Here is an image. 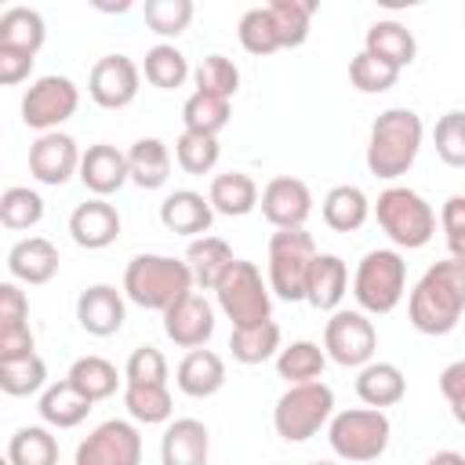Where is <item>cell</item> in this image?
<instances>
[{"label":"cell","mask_w":465,"mask_h":465,"mask_svg":"<svg viewBox=\"0 0 465 465\" xmlns=\"http://www.w3.org/2000/svg\"><path fill=\"white\" fill-rule=\"evenodd\" d=\"M7 458H11V465H54L58 461V443L44 425H25L11 436Z\"/></svg>","instance_id":"40"},{"label":"cell","mask_w":465,"mask_h":465,"mask_svg":"<svg viewBox=\"0 0 465 465\" xmlns=\"http://www.w3.org/2000/svg\"><path fill=\"white\" fill-rule=\"evenodd\" d=\"M58 265H62L58 247L47 236H25V240H18L7 251V272H11V280L29 283V287L51 283L54 272H58Z\"/></svg>","instance_id":"21"},{"label":"cell","mask_w":465,"mask_h":465,"mask_svg":"<svg viewBox=\"0 0 465 465\" xmlns=\"http://www.w3.org/2000/svg\"><path fill=\"white\" fill-rule=\"evenodd\" d=\"M461 312H465V262L447 258V262L429 265L421 272V280L414 283L411 302H407L411 327L418 334L440 338V334H450L458 327Z\"/></svg>","instance_id":"1"},{"label":"cell","mask_w":465,"mask_h":465,"mask_svg":"<svg viewBox=\"0 0 465 465\" xmlns=\"http://www.w3.org/2000/svg\"><path fill=\"white\" fill-rule=\"evenodd\" d=\"M211 454V432L200 418H174L163 429L160 458L163 465H203Z\"/></svg>","instance_id":"22"},{"label":"cell","mask_w":465,"mask_h":465,"mask_svg":"<svg viewBox=\"0 0 465 465\" xmlns=\"http://www.w3.org/2000/svg\"><path fill=\"white\" fill-rule=\"evenodd\" d=\"M124 407L134 421L142 425H160L171 418L174 411V400H171V389L167 381H127L124 385Z\"/></svg>","instance_id":"34"},{"label":"cell","mask_w":465,"mask_h":465,"mask_svg":"<svg viewBox=\"0 0 465 465\" xmlns=\"http://www.w3.org/2000/svg\"><path fill=\"white\" fill-rule=\"evenodd\" d=\"M196 15L193 0H142V18L156 36H182Z\"/></svg>","instance_id":"44"},{"label":"cell","mask_w":465,"mask_h":465,"mask_svg":"<svg viewBox=\"0 0 465 465\" xmlns=\"http://www.w3.org/2000/svg\"><path fill=\"white\" fill-rule=\"evenodd\" d=\"M356 396L367 407H392V403H400L407 396V378H403V371L396 363L371 360L356 374Z\"/></svg>","instance_id":"26"},{"label":"cell","mask_w":465,"mask_h":465,"mask_svg":"<svg viewBox=\"0 0 465 465\" xmlns=\"http://www.w3.org/2000/svg\"><path fill=\"white\" fill-rule=\"evenodd\" d=\"M29 352H36V341H33L29 323L4 327L0 331V360H18V356H29Z\"/></svg>","instance_id":"51"},{"label":"cell","mask_w":465,"mask_h":465,"mask_svg":"<svg viewBox=\"0 0 465 465\" xmlns=\"http://www.w3.org/2000/svg\"><path fill=\"white\" fill-rule=\"evenodd\" d=\"M174 381H178V389H182L185 396L207 400V396H214V392L225 385V360H222L218 352L196 345V349H189V352L182 356V363H178V371H174Z\"/></svg>","instance_id":"23"},{"label":"cell","mask_w":465,"mask_h":465,"mask_svg":"<svg viewBox=\"0 0 465 465\" xmlns=\"http://www.w3.org/2000/svg\"><path fill=\"white\" fill-rule=\"evenodd\" d=\"M440 392H443L447 403L465 400V360H454L440 371Z\"/></svg>","instance_id":"52"},{"label":"cell","mask_w":465,"mask_h":465,"mask_svg":"<svg viewBox=\"0 0 465 465\" xmlns=\"http://www.w3.org/2000/svg\"><path fill=\"white\" fill-rule=\"evenodd\" d=\"M229 352H232L236 363H247V367L272 360V356L280 352V323L269 316V320H262V323L232 327V334H229Z\"/></svg>","instance_id":"30"},{"label":"cell","mask_w":465,"mask_h":465,"mask_svg":"<svg viewBox=\"0 0 465 465\" xmlns=\"http://www.w3.org/2000/svg\"><path fill=\"white\" fill-rule=\"evenodd\" d=\"M127 167H131V182L142 189H160L171 178V149L160 138H138L127 149Z\"/></svg>","instance_id":"32"},{"label":"cell","mask_w":465,"mask_h":465,"mask_svg":"<svg viewBox=\"0 0 465 465\" xmlns=\"http://www.w3.org/2000/svg\"><path fill=\"white\" fill-rule=\"evenodd\" d=\"M334 414V389L316 381H294L272 407V429L287 443L312 440Z\"/></svg>","instance_id":"6"},{"label":"cell","mask_w":465,"mask_h":465,"mask_svg":"<svg viewBox=\"0 0 465 465\" xmlns=\"http://www.w3.org/2000/svg\"><path fill=\"white\" fill-rule=\"evenodd\" d=\"M94 11H102V15H127L131 7H134V0H87Z\"/></svg>","instance_id":"53"},{"label":"cell","mask_w":465,"mask_h":465,"mask_svg":"<svg viewBox=\"0 0 465 465\" xmlns=\"http://www.w3.org/2000/svg\"><path fill=\"white\" fill-rule=\"evenodd\" d=\"M196 287L189 262L171 254H134L124 269V294L138 309H171L182 294Z\"/></svg>","instance_id":"3"},{"label":"cell","mask_w":465,"mask_h":465,"mask_svg":"<svg viewBox=\"0 0 465 465\" xmlns=\"http://www.w3.org/2000/svg\"><path fill=\"white\" fill-rule=\"evenodd\" d=\"M36 411H40L44 425H51V429H76L94 411V400L87 392H80L65 378V381H54V385H47L40 392V407Z\"/></svg>","instance_id":"25"},{"label":"cell","mask_w":465,"mask_h":465,"mask_svg":"<svg viewBox=\"0 0 465 465\" xmlns=\"http://www.w3.org/2000/svg\"><path fill=\"white\" fill-rule=\"evenodd\" d=\"M33 62H36V54H25V51H11V47H0V84H4V87H15V84H22V80L33 73Z\"/></svg>","instance_id":"50"},{"label":"cell","mask_w":465,"mask_h":465,"mask_svg":"<svg viewBox=\"0 0 465 465\" xmlns=\"http://www.w3.org/2000/svg\"><path fill=\"white\" fill-rule=\"evenodd\" d=\"M40 218H44V196L36 189H29V185L4 189V196H0V222L7 229L22 232V229L40 225Z\"/></svg>","instance_id":"43"},{"label":"cell","mask_w":465,"mask_h":465,"mask_svg":"<svg viewBox=\"0 0 465 465\" xmlns=\"http://www.w3.org/2000/svg\"><path fill=\"white\" fill-rule=\"evenodd\" d=\"M378 7H385V11H407V7H418V4H425V0H374Z\"/></svg>","instance_id":"56"},{"label":"cell","mask_w":465,"mask_h":465,"mask_svg":"<svg viewBox=\"0 0 465 465\" xmlns=\"http://www.w3.org/2000/svg\"><path fill=\"white\" fill-rule=\"evenodd\" d=\"M432 145L447 167H465V109H450L436 120Z\"/></svg>","instance_id":"45"},{"label":"cell","mask_w":465,"mask_h":465,"mask_svg":"<svg viewBox=\"0 0 465 465\" xmlns=\"http://www.w3.org/2000/svg\"><path fill=\"white\" fill-rule=\"evenodd\" d=\"M421 138H425V124L414 109L392 105L378 113V120L371 124V138H367V171L385 182L407 174L418 160Z\"/></svg>","instance_id":"2"},{"label":"cell","mask_w":465,"mask_h":465,"mask_svg":"<svg viewBox=\"0 0 465 465\" xmlns=\"http://www.w3.org/2000/svg\"><path fill=\"white\" fill-rule=\"evenodd\" d=\"M138 87H142V69L127 54H105L91 65L87 94L102 109H127L138 98Z\"/></svg>","instance_id":"13"},{"label":"cell","mask_w":465,"mask_h":465,"mask_svg":"<svg viewBox=\"0 0 465 465\" xmlns=\"http://www.w3.org/2000/svg\"><path fill=\"white\" fill-rule=\"evenodd\" d=\"M429 461H432V465H436V461H454V465H465V454H458V450H436Z\"/></svg>","instance_id":"57"},{"label":"cell","mask_w":465,"mask_h":465,"mask_svg":"<svg viewBox=\"0 0 465 465\" xmlns=\"http://www.w3.org/2000/svg\"><path fill=\"white\" fill-rule=\"evenodd\" d=\"M327 367V349H320L316 341L302 338V341H291L276 352V374L294 385V381H316Z\"/></svg>","instance_id":"35"},{"label":"cell","mask_w":465,"mask_h":465,"mask_svg":"<svg viewBox=\"0 0 465 465\" xmlns=\"http://www.w3.org/2000/svg\"><path fill=\"white\" fill-rule=\"evenodd\" d=\"M207 196H211V207H214L218 214H225V218H243V214H251V211L258 207V185H254V178L243 174V171L214 174Z\"/></svg>","instance_id":"28"},{"label":"cell","mask_w":465,"mask_h":465,"mask_svg":"<svg viewBox=\"0 0 465 465\" xmlns=\"http://www.w3.org/2000/svg\"><path fill=\"white\" fill-rule=\"evenodd\" d=\"M222 156V145H218V134H203V131H182L178 142H174V160L185 174H207L214 171Z\"/></svg>","instance_id":"41"},{"label":"cell","mask_w":465,"mask_h":465,"mask_svg":"<svg viewBox=\"0 0 465 465\" xmlns=\"http://www.w3.org/2000/svg\"><path fill=\"white\" fill-rule=\"evenodd\" d=\"M214 214L218 211L211 207V196H203L196 189H174L160 203V222L174 236H203L211 229Z\"/></svg>","instance_id":"20"},{"label":"cell","mask_w":465,"mask_h":465,"mask_svg":"<svg viewBox=\"0 0 465 465\" xmlns=\"http://www.w3.org/2000/svg\"><path fill=\"white\" fill-rule=\"evenodd\" d=\"M142 76L160 91H174V87H182L189 80V62L174 44H156V47L145 51Z\"/></svg>","instance_id":"37"},{"label":"cell","mask_w":465,"mask_h":465,"mask_svg":"<svg viewBox=\"0 0 465 465\" xmlns=\"http://www.w3.org/2000/svg\"><path fill=\"white\" fill-rule=\"evenodd\" d=\"M127 294H120L113 283H91L80 291L76 298V323L94 334V338H109L124 327L127 320Z\"/></svg>","instance_id":"17"},{"label":"cell","mask_w":465,"mask_h":465,"mask_svg":"<svg viewBox=\"0 0 465 465\" xmlns=\"http://www.w3.org/2000/svg\"><path fill=\"white\" fill-rule=\"evenodd\" d=\"M447 251H450V258H461L465 262V229H458V232L447 236Z\"/></svg>","instance_id":"54"},{"label":"cell","mask_w":465,"mask_h":465,"mask_svg":"<svg viewBox=\"0 0 465 465\" xmlns=\"http://www.w3.org/2000/svg\"><path fill=\"white\" fill-rule=\"evenodd\" d=\"M236 36H240V47L247 54H272L283 47V36L276 29V18L269 7H251L240 15V25H236Z\"/></svg>","instance_id":"36"},{"label":"cell","mask_w":465,"mask_h":465,"mask_svg":"<svg viewBox=\"0 0 465 465\" xmlns=\"http://www.w3.org/2000/svg\"><path fill=\"white\" fill-rule=\"evenodd\" d=\"M450 414H454V421H458V425H465V400L450 403Z\"/></svg>","instance_id":"58"},{"label":"cell","mask_w":465,"mask_h":465,"mask_svg":"<svg viewBox=\"0 0 465 465\" xmlns=\"http://www.w3.org/2000/svg\"><path fill=\"white\" fill-rule=\"evenodd\" d=\"M47 385V363L29 352L18 360H0V389L7 396H33Z\"/></svg>","instance_id":"42"},{"label":"cell","mask_w":465,"mask_h":465,"mask_svg":"<svg viewBox=\"0 0 465 465\" xmlns=\"http://www.w3.org/2000/svg\"><path fill=\"white\" fill-rule=\"evenodd\" d=\"M323 349L338 367H363L374 360L378 331L363 309H334L323 327Z\"/></svg>","instance_id":"10"},{"label":"cell","mask_w":465,"mask_h":465,"mask_svg":"<svg viewBox=\"0 0 465 465\" xmlns=\"http://www.w3.org/2000/svg\"><path fill=\"white\" fill-rule=\"evenodd\" d=\"M167 374H171L167 360L153 345H138L127 356V367H124V381H167Z\"/></svg>","instance_id":"48"},{"label":"cell","mask_w":465,"mask_h":465,"mask_svg":"<svg viewBox=\"0 0 465 465\" xmlns=\"http://www.w3.org/2000/svg\"><path fill=\"white\" fill-rule=\"evenodd\" d=\"M407 291V262L392 247L367 251L352 272V298L367 316H385L403 302Z\"/></svg>","instance_id":"4"},{"label":"cell","mask_w":465,"mask_h":465,"mask_svg":"<svg viewBox=\"0 0 465 465\" xmlns=\"http://www.w3.org/2000/svg\"><path fill=\"white\" fill-rule=\"evenodd\" d=\"M47 40V22L33 7H7L0 15V47L36 54Z\"/></svg>","instance_id":"31"},{"label":"cell","mask_w":465,"mask_h":465,"mask_svg":"<svg viewBox=\"0 0 465 465\" xmlns=\"http://www.w3.org/2000/svg\"><path fill=\"white\" fill-rule=\"evenodd\" d=\"M163 334L178 349H196L207 345L214 334V309L200 291L182 294L171 309H163Z\"/></svg>","instance_id":"16"},{"label":"cell","mask_w":465,"mask_h":465,"mask_svg":"<svg viewBox=\"0 0 465 465\" xmlns=\"http://www.w3.org/2000/svg\"><path fill=\"white\" fill-rule=\"evenodd\" d=\"M349 80H352V87L363 91V94H381V91H389V87L400 80V69L389 65V62H381V58H374L371 51H360V54L349 62Z\"/></svg>","instance_id":"46"},{"label":"cell","mask_w":465,"mask_h":465,"mask_svg":"<svg viewBox=\"0 0 465 465\" xmlns=\"http://www.w3.org/2000/svg\"><path fill=\"white\" fill-rule=\"evenodd\" d=\"M84 189L91 196H113L124 189V182H131V167H127V153H120L109 142L87 145V153L80 156V174Z\"/></svg>","instance_id":"18"},{"label":"cell","mask_w":465,"mask_h":465,"mask_svg":"<svg viewBox=\"0 0 465 465\" xmlns=\"http://www.w3.org/2000/svg\"><path fill=\"white\" fill-rule=\"evenodd\" d=\"M374 218L381 232L403 251H418L436 236V211L425 203L421 193L407 185H389L385 193H378Z\"/></svg>","instance_id":"5"},{"label":"cell","mask_w":465,"mask_h":465,"mask_svg":"<svg viewBox=\"0 0 465 465\" xmlns=\"http://www.w3.org/2000/svg\"><path fill=\"white\" fill-rule=\"evenodd\" d=\"M229 102L232 98H222V94H211V91H193L182 105V124L185 131H203V134H218L225 124H229Z\"/></svg>","instance_id":"39"},{"label":"cell","mask_w":465,"mask_h":465,"mask_svg":"<svg viewBox=\"0 0 465 465\" xmlns=\"http://www.w3.org/2000/svg\"><path fill=\"white\" fill-rule=\"evenodd\" d=\"M193 80H196V91H211V94L232 98L236 87H240V69H236L232 58H225V54H207V58L193 69Z\"/></svg>","instance_id":"47"},{"label":"cell","mask_w":465,"mask_h":465,"mask_svg":"<svg viewBox=\"0 0 465 465\" xmlns=\"http://www.w3.org/2000/svg\"><path fill=\"white\" fill-rule=\"evenodd\" d=\"M269 291H272L269 280H262V269L247 258H232L229 269L222 272V280L214 283L218 309L232 320V327L269 320L272 316V294Z\"/></svg>","instance_id":"8"},{"label":"cell","mask_w":465,"mask_h":465,"mask_svg":"<svg viewBox=\"0 0 465 465\" xmlns=\"http://www.w3.org/2000/svg\"><path fill=\"white\" fill-rule=\"evenodd\" d=\"M69 236L84 251H102L120 236V211L105 196H91L69 214Z\"/></svg>","instance_id":"19"},{"label":"cell","mask_w":465,"mask_h":465,"mask_svg":"<svg viewBox=\"0 0 465 465\" xmlns=\"http://www.w3.org/2000/svg\"><path fill=\"white\" fill-rule=\"evenodd\" d=\"M269 4H283V7H294V11H305V15L320 11V0H269Z\"/></svg>","instance_id":"55"},{"label":"cell","mask_w":465,"mask_h":465,"mask_svg":"<svg viewBox=\"0 0 465 465\" xmlns=\"http://www.w3.org/2000/svg\"><path fill=\"white\" fill-rule=\"evenodd\" d=\"M316 258V240L305 225L276 229L269 240V287L283 302H305V280Z\"/></svg>","instance_id":"9"},{"label":"cell","mask_w":465,"mask_h":465,"mask_svg":"<svg viewBox=\"0 0 465 465\" xmlns=\"http://www.w3.org/2000/svg\"><path fill=\"white\" fill-rule=\"evenodd\" d=\"M363 51H371L374 58H381V62H389L396 69H407L418 58V40H414V33L407 25H400V22L389 18V22H374L367 29Z\"/></svg>","instance_id":"27"},{"label":"cell","mask_w":465,"mask_h":465,"mask_svg":"<svg viewBox=\"0 0 465 465\" xmlns=\"http://www.w3.org/2000/svg\"><path fill=\"white\" fill-rule=\"evenodd\" d=\"M371 218V200L360 185H334L323 196V222L334 232H356Z\"/></svg>","instance_id":"33"},{"label":"cell","mask_w":465,"mask_h":465,"mask_svg":"<svg viewBox=\"0 0 465 465\" xmlns=\"http://www.w3.org/2000/svg\"><path fill=\"white\" fill-rule=\"evenodd\" d=\"M80 145L65 131H40V138L29 145V174L40 185H65L73 174H80Z\"/></svg>","instance_id":"14"},{"label":"cell","mask_w":465,"mask_h":465,"mask_svg":"<svg viewBox=\"0 0 465 465\" xmlns=\"http://www.w3.org/2000/svg\"><path fill=\"white\" fill-rule=\"evenodd\" d=\"M265 222L272 229H291V225H305L309 214H312V193L302 178H291V174H276L265 182L262 189V200H258Z\"/></svg>","instance_id":"15"},{"label":"cell","mask_w":465,"mask_h":465,"mask_svg":"<svg viewBox=\"0 0 465 465\" xmlns=\"http://www.w3.org/2000/svg\"><path fill=\"white\" fill-rule=\"evenodd\" d=\"M349 291V269L338 254H320L312 258V269H309V280H305V302L320 312H334L341 305Z\"/></svg>","instance_id":"24"},{"label":"cell","mask_w":465,"mask_h":465,"mask_svg":"<svg viewBox=\"0 0 465 465\" xmlns=\"http://www.w3.org/2000/svg\"><path fill=\"white\" fill-rule=\"evenodd\" d=\"M142 461V436L134 418H109L91 429V436L76 447V465H138Z\"/></svg>","instance_id":"12"},{"label":"cell","mask_w":465,"mask_h":465,"mask_svg":"<svg viewBox=\"0 0 465 465\" xmlns=\"http://www.w3.org/2000/svg\"><path fill=\"white\" fill-rule=\"evenodd\" d=\"M80 105V87L69 76H40L22 94V124L33 131H58Z\"/></svg>","instance_id":"11"},{"label":"cell","mask_w":465,"mask_h":465,"mask_svg":"<svg viewBox=\"0 0 465 465\" xmlns=\"http://www.w3.org/2000/svg\"><path fill=\"white\" fill-rule=\"evenodd\" d=\"M327 440H331V450L345 461H374L389 450L392 425L381 407H352V411L331 414Z\"/></svg>","instance_id":"7"},{"label":"cell","mask_w":465,"mask_h":465,"mask_svg":"<svg viewBox=\"0 0 465 465\" xmlns=\"http://www.w3.org/2000/svg\"><path fill=\"white\" fill-rule=\"evenodd\" d=\"M80 392H87L94 403L98 400H109L116 389H120V374H116V367L105 360V356H80L73 367H69V374H65Z\"/></svg>","instance_id":"38"},{"label":"cell","mask_w":465,"mask_h":465,"mask_svg":"<svg viewBox=\"0 0 465 465\" xmlns=\"http://www.w3.org/2000/svg\"><path fill=\"white\" fill-rule=\"evenodd\" d=\"M185 262L193 269V280L200 291H214V283L222 280V272L229 269L232 262V247L222 240V236H193L189 240V251H185Z\"/></svg>","instance_id":"29"},{"label":"cell","mask_w":465,"mask_h":465,"mask_svg":"<svg viewBox=\"0 0 465 465\" xmlns=\"http://www.w3.org/2000/svg\"><path fill=\"white\" fill-rule=\"evenodd\" d=\"M29 323V298L18 291V283H0V331Z\"/></svg>","instance_id":"49"}]
</instances>
